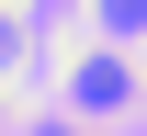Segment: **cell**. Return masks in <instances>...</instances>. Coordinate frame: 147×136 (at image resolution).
<instances>
[{
	"mask_svg": "<svg viewBox=\"0 0 147 136\" xmlns=\"http://www.w3.org/2000/svg\"><path fill=\"white\" fill-rule=\"evenodd\" d=\"M11 45H23V23H11V12H0V57H11Z\"/></svg>",
	"mask_w": 147,
	"mask_h": 136,
	"instance_id": "6da1fadb",
	"label": "cell"
}]
</instances>
